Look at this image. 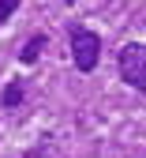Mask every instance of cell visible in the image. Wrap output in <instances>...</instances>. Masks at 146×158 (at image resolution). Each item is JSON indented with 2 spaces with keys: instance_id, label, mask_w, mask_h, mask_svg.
I'll return each mask as SVG.
<instances>
[{
  "instance_id": "6da1fadb",
  "label": "cell",
  "mask_w": 146,
  "mask_h": 158,
  "mask_svg": "<svg viewBox=\"0 0 146 158\" xmlns=\"http://www.w3.org/2000/svg\"><path fill=\"white\" fill-rule=\"evenodd\" d=\"M71 60L82 75H90L101 60V38L86 27H71Z\"/></svg>"
},
{
  "instance_id": "7a4b0ae2",
  "label": "cell",
  "mask_w": 146,
  "mask_h": 158,
  "mask_svg": "<svg viewBox=\"0 0 146 158\" xmlns=\"http://www.w3.org/2000/svg\"><path fill=\"white\" fill-rule=\"evenodd\" d=\"M120 79L131 83L135 90H146V45L142 42H128L120 49Z\"/></svg>"
},
{
  "instance_id": "3957f363",
  "label": "cell",
  "mask_w": 146,
  "mask_h": 158,
  "mask_svg": "<svg viewBox=\"0 0 146 158\" xmlns=\"http://www.w3.org/2000/svg\"><path fill=\"white\" fill-rule=\"evenodd\" d=\"M45 42H49V38H45V34H34V38H30V42L23 45V53H19V60H23V64H34V60H37V56H41V49H45Z\"/></svg>"
},
{
  "instance_id": "277c9868",
  "label": "cell",
  "mask_w": 146,
  "mask_h": 158,
  "mask_svg": "<svg viewBox=\"0 0 146 158\" xmlns=\"http://www.w3.org/2000/svg\"><path fill=\"white\" fill-rule=\"evenodd\" d=\"M0 102H4L8 109H15L19 102H23V83H19V79H11V83L4 87V98H0Z\"/></svg>"
},
{
  "instance_id": "5b68a950",
  "label": "cell",
  "mask_w": 146,
  "mask_h": 158,
  "mask_svg": "<svg viewBox=\"0 0 146 158\" xmlns=\"http://www.w3.org/2000/svg\"><path fill=\"white\" fill-rule=\"evenodd\" d=\"M15 8H19V0H0V23H4V19H11Z\"/></svg>"
},
{
  "instance_id": "8992f818",
  "label": "cell",
  "mask_w": 146,
  "mask_h": 158,
  "mask_svg": "<svg viewBox=\"0 0 146 158\" xmlns=\"http://www.w3.org/2000/svg\"><path fill=\"white\" fill-rule=\"evenodd\" d=\"M68 4H75V0H68Z\"/></svg>"
}]
</instances>
